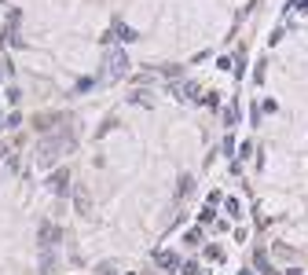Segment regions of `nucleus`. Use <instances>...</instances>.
Instances as JSON below:
<instances>
[{
	"label": "nucleus",
	"mask_w": 308,
	"mask_h": 275,
	"mask_svg": "<svg viewBox=\"0 0 308 275\" xmlns=\"http://www.w3.org/2000/svg\"><path fill=\"white\" fill-rule=\"evenodd\" d=\"M114 33H118L121 41H136V33H132V29H129V26H121V22L114 26Z\"/></svg>",
	"instance_id": "6e6552de"
},
{
	"label": "nucleus",
	"mask_w": 308,
	"mask_h": 275,
	"mask_svg": "<svg viewBox=\"0 0 308 275\" xmlns=\"http://www.w3.org/2000/svg\"><path fill=\"white\" fill-rule=\"evenodd\" d=\"M73 198H77V209L88 213V206H92V202H88V191H85V187H77V191H73Z\"/></svg>",
	"instance_id": "0eeeda50"
},
{
	"label": "nucleus",
	"mask_w": 308,
	"mask_h": 275,
	"mask_svg": "<svg viewBox=\"0 0 308 275\" xmlns=\"http://www.w3.org/2000/svg\"><path fill=\"white\" fill-rule=\"evenodd\" d=\"M66 183H70V173H66V169H55L52 180H48V187H52L55 194H63V191H66Z\"/></svg>",
	"instance_id": "39448f33"
},
{
	"label": "nucleus",
	"mask_w": 308,
	"mask_h": 275,
	"mask_svg": "<svg viewBox=\"0 0 308 275\" xmlns=\"http://www.w3.org/2000/svg\"><path fill=\"white\" fill-rule=\"evenodd\" d=\"M191 187H195V180H191V176H180V198H187Z\"/></svg>",
	"instance_id": "9d476101"
},
{
	"label": "nucleus",
	"mask_w": 308,
	"mask_h": 275,
	"mask_svg": "<svg viewBox=\"0 0 308 275\" xmlns=\"http://www.w3.org/2000/svg\"><path fill=\"white\" fill-rule=\"evenodd\" d=\"M286 275H304V271H297V268H290V271H286Z\"/></svg>",
	"instance_id": "ddd939ff"
},
{
	"label": "nucleus",
	"mask_w": 308,
	"mask_h": 275,
	"mask_svg": "<svg viewBox=\"0 0 308 275\" xmlns=\"http://www.w3.org/2000/svg\"><path fill=\"white\" fill-rule=\"evenodd\" d=\"M154 261H158L162 268H169V271H176V268H180V261H176V253H158V257H154Z\"/></svg>",
	"instance_id": "423d86ee"
},
{
	"label": "nucleus",
	"mask_w": 308,
	"mask_h": 275,
	"mask_svg": "<svg viewBox=\"0 0 308 275\" xmlns=\"http://www.w3.org/2000/svg\"><path fill=\"white\" fill-rule=\"evenodd\" d=\"M173 96L176 99H198V85L195 81H180V85H173Z\"/></svg>",
	"instance_id": "20e7f679"
},
{
	"label": "nucleus",
	"mask_w": 308,
	"mask_h": 275,
	"mask_svg": "<svg viewBox=\"0 0 308 275\" xmlns=\"http://www.w3.org/2000/svg\"><path fill=\"white\" fill-rule=\"evenodd\" d=\"M206 261H224V250L220 246H206Z\"/></svg>",
	"instance_id": "1a4fd4ad"
},
{
	"label": "nucleus",
	"mask_w": 308,
	"mask_h": 275,
	"mask_svg": "<svg viewBox=\"0 0 308 275\" xmlns=\"http://www.w3.org/2000/svg\"><path fill=\"white\" fill-rule=\"evenodd\" d=\"M132 103L136 106H150V96H147V92H132Z\"/></svg>",
	"instance_id": "9b49d317"
},
{
	"label": "nucleus",
	"mask_w": 308,
	"mask_h": 275,
	"mask_svg": "<svg viewBox=\"0 0 308 275\" xmlns=\"http://www.w3.org/2000/svg\"><path fill=\"white\" fill-rule=\"evenodd\" d=\"M37 239H41V246H44V250H48V246H55V242H59V227H55V224H41Z\"/></svg>",
	"instance_id": "7ed1b4c3"
},
{
	"label": "nucleus",
	"mask_w": 308,
	"mask_h": 275,
	"mask_svg": "<svg viewBox=\"0 0 308 275\" xmlns=\"http://www.w3.org/2000/svg\"><path fill=\"white\" fill-rule=\"evenodd\" d=\"M125 70H129L125 48H106V55H103V77H125Z\"/></svg>",
	"instance_id": "f03ea898"
},
{
	"label": "nucleus",
	"mask_w": 308,
	"mask_h": 275,
	"mask_svg": "<svg viewBox=\"0 0 308 275\" xmlns=\"http://www.w3.org/2000/svg\"><path fill=\"white\" fill-rule=\"evenodd\" d=\"M246 158H250V143H242V150L235 154V165H239V162H246Z\"/></svg>",
	"instance_id": "f8f14e48"
},
{
	"label": "nucleus",
	"mask_w": 308,
	"mask_h": 275,
	"mask_svg": "<svg viewBox=\"0 0 308 275\" xmlns=\"http://www.w3.org/2000/svg\"><path fill=\"white\" fill-rule=\"evenodd\" d=\"M66 132H59V136H52V140H44L41 143V150H37V162H41V169H48V165L63 154V150H70L73 147V140H63Z\"/></svg>",
	"instance_id": "f257e3e1"
},
{
	"label": "nucleus",
	"mask_w": 308,
	"mask_h": 275,
	"mask_svg": "<svg viewBox=\"0 0 308 275\" xmlns=\"http://www.w3.org/2000/svg\"><path fill=\"white\" fill-rule=\"evenodd\" d=\"M239 275H253V271H250V268H242V271H239Z\"/></svg>",
	"instance_id": "4468645a"
}]
</instances>
